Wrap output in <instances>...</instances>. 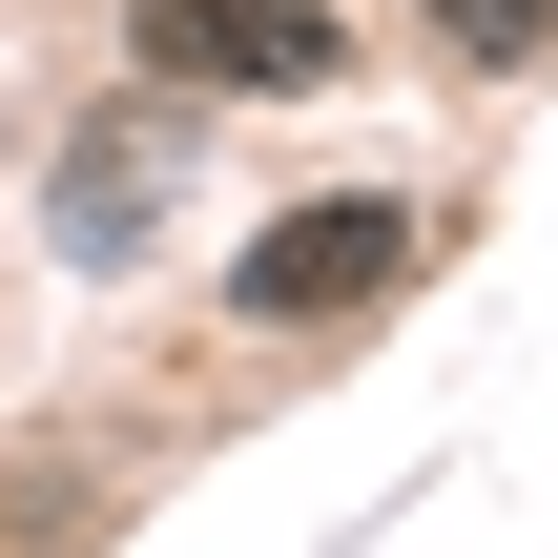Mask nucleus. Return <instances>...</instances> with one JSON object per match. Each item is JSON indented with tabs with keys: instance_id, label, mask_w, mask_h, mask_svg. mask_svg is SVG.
<instances>
[{
	"instance_id": "obj_1",
	"label": "nucleus",
	"mask_w": 558,
	"mask_h": 558,
	"mask_svg": "<svg viewBox=\"0 0 558 558\" xmlns=\"http://www.w3.org/2000/svg\"><path fill=\"white\" fill-rule=\"evenodd\" d=\"M124 62L186 83V104H311L352 62V21L331 0H124Z\"/></svg>"
},
{
	"instance_id": "obj_2",
	"label": "nucleus",
	"mask_w": 558,
	"mask_h": 558,
	"mask_svg": "<svg viewBox=\"0 0 558 558\" xmlns=\"http://www.w3.org/2000/svg\"><path fill=\"white\" fill-rule=\"evenodd\" d=\"M393 269H414V207H290L228 269V311L248 331H352V311H393Z\"/></svg>"
},
{
	"instance_id": "obj_3",
	"label": "nucleus",
	"mask_w": 558,
	"mask_h": 558,
	"mask_svg": "<svg viewBox=\"0 0 558 558\" xmlns=\"http://www.w3.org/2000/svg\"><path fill=\"white\" fill-rule=\"evenodd\" d=\"M145 186H166V145H145V124H104V145H83V166H62V248H83V269H104V248H124V228H145Z\"/></svg>"
},
{
	"instance_id": "obj_4",
	"label": "nucleus",
	"mask_w": 558,
	"mask_h": 558,
	"mask_svg": "<svg viewBox=\"0 0 558 558\" xmlns=\"http://www.w3.org/2000/svg\"><path fill=\"white\" fill-rule=\"evenodd\" d=\"M435 21H456V41H476V62H518V41H538L558 0H435Z\"/></svg>"
}]
</instances>
